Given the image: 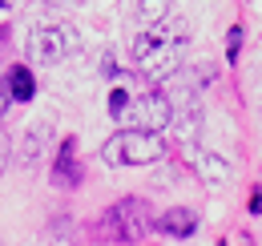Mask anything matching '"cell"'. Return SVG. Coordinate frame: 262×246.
<instances>
[{
    "instance_id": "1",
    "label": "cell",
    "mask_w": 262,
    "mask_h": 246,
    "mask_svg": "<svg viewBox=\"0 0 262 246\" xmlns=\"http://www.w3.org/2000/svg\"><path fill=\"white\" fill-rule=\"evenodd\" d=\"M186 45H190V20L173 16V20H162V25H149L133 40L137 73L149 77L154 85L173 81L178 69H182V57H186Z\"/></svg>"
},
{
    "instance_id": "2",
    "label": "cell",
    "mask_w": 262,
    "mask_h": 246,
    "mask_svg": "<svg viewBox=\"0 0 262 246\" xmlns=\"http://www.w3.org/2000/svg\"><path fill=\"white\" fill-rule=\"evenodd\" d=\"M109 117L125 129H137V133H158L173 121V109L165 101L162 89H145V93H133L125 85L109 93Z\"/></svg>"
},
{
    "instance_id": "3",
    "label": "cell",
    "mask_w": 262,
    "mask_h": 246,
    "mask_svg": "<svg viewBox=\"0 0 262 246\" xmlns=\"http://www.w3.org/2000/svg\"><path fill=\"white\" fill-rule=\"evenodd\" d=\"M101 238L105 242H137V238H145L149 230H154V210H149V202L145 198H121V202H113L97 222Z\"/></svg>"
},
{
    "instance_id": "4",
    "label": "cell",
    "mask_w": 262,
    "mask_h": 246,
    "mask_svg": "<svg viewBox=\"0 0 262 246\" xmlns=\"http://www.w3.org/2000/svg\"><path fill=\"white\" fill-rule=\"evenodd\" d=\"M162 154H165L162 133H137V129H117L101 146V161L105 166H149Z\"/></svg>"
},
{
    "instance_id": "5",
    "label": "cell",
    "mask_w": 262,
    "mask_h": 246,
    "mask_svg": "<svg viewBox=\"0 0 262 246\" xmlns=\"http://www.w3.org/2000/svg\"><path fill=\"white\" fill-rule=\"evenodd\" d=\"M81 49V36L73 25H36L29 32V40H25V53H29V61L33 65H61L65 57H73Z\"/></svg>"
},
{
    "instance_id": "6",
    "label": "cell",
    "mask_w": 262,
    "mask_h": 246,
    "mask_svg": "<svg viewBox=\"0 0 262 246\" xmlns=\"http://www.w3.org/2000/svg\"><path fill=\"white\" fill-rule=\"evenodd\" d=\"M81 182V161H77V141L65 137L61 141V154L53 161V186H61V190H77Z\"/></svg>"
},
{
    "instance_id": "7",
    "label": "cell",
    "mask_w": 262,
    "mask_h": 246,
    "mask_svg": "<svg viewBox=\"0 0 262 246\" xmlns=\"http://www.w3.org/2000/svg\"><path fill=\"white\" fill-rule=\"evenodd\" d=\"M194 170H198V178H202L206 186H226L230 174H234L226 157H222V154H210V150H198V154H194Z\"/></svg>"
},
{
    "instance_id": "8",
    "label": "cell",
    "mask_w": 262,
    "mask_h": 246,
    "mask_svg": "<svg viewBox=\"0 0 262 246\" xmlns=\"http://www.w3.org/2000/svg\"><path fill=\"white\" fill-rule=\"evenodd\" d=\"M154 230H162L169 238H190L198 230V214L194 210H186V206H173V210H165L158 222H154Z\"/></svg>"
},
{
    "instance_id": "9",
    "label": "cell",
    "mask_w": 262,
    "mask_h": 246,
    "mask_svg": "<svg viewBox=\"0 0 262 246\" xmlns=\"http://www.w3.org/2000/svg\"><path fill=\"white\" fill-rule=\"evenodd\" d=\"M8 93H12V101H33L36 81H33V73H29V65H12V73H8Z\"/></svg>"
},
{
    "instance_id": "10",
    "label": "cell",
    "mask_w": 262,
    "mask_h": 246,
    "mask_svg": "<svg viewBox=\"0 0 262 246\" xmlns=\"http://www.w3.org/2000/svg\"><path fill=\"white\" fill-rule=\"evenodd\" d=\"M137 16H141V20H154V25H162L165 16H169V4H162V0H154V4H141V8H137Z\"/></svg>"
},
{
    "instance_id": "11",
    "label": "cell",
    "mask_w": 262,
    "mask_h": 246,
    "mask_svg": "<svg viewBox=\"0 0 262 246\" xmlns=\"http://www.w3.org/2000/svg\"><path fill=\"white\" fill-rule=\"evenodd\" d=\"M238 49H242V25H234L226 36V61H238Z\"/></svg>"
},
{
    "instance_id": "12",
    "label": "cell",
    "mask_w": 262,
    "mask_h": 246,
    "mask_svg": "<svg viewBox=\"0 0 262 246\" xmlns=\"http://www.w3.org/2000/svg\"><path fill=\"white\" fill-rule=\"evenodd\" d=\"M8 157H12V137L0 129V178H4V170H8Z\"/></svg>"
},
{
    "instance_id": "13",
    "label": "cell",
    "mask_w": 262,
    "mask_h": 246,
    "mask_svg": "<svg viewBox=\"0 0 262 246\" xmlns=\"http://www.w3.org/2000/svg\"><path fill=\"white\" fill-rule=\"evenodd\" d=\"M8 105H12V93H8V77L0 73V117L8 113Z\"/></svg>"
},
{
    "instance_id": "14",
    "label": "cell",
    "mask_w": 262,
    "mask_h": 246,
    "mask_svg": "<svg viewBox=\"0 0 262 246\" xmlns=\"http://www.w3.org/2000/svg\"><path fill=\"white\" fill-rule=\"evenodd\" d=\"M250 210H254V214H262V194L254 198V202H250Z\"/></svg>"
}]
</instances>
